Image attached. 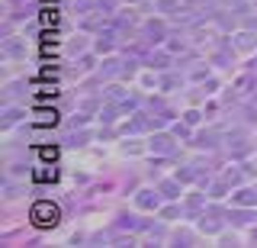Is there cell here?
Returning a JSON list of instances; mask_svg holds the SVG:
<instances>
[{
	"instance_id": "cell-18",
	"label": "cell",
	"mask_w": 257,
	"mask_h": 248,
	"mask_svg": "<svg viewBox=\"0 0 257 248\" xmlns=\"http://www.w3.org/2000/svg\"><path fill=\"white\" fill-rule=\"evenodd\" d=\"M84 49H87V36H74L68 42V55H80Z\"/></svg>"
},
{
	"instance_id": "cell-1",
	"label": "cell",
	"mask_w": 257,
	"mask_h": 248,
	"mask_svg": "<svg viewBox=\"0 0 257 248\" xmlns=\"http://www.w3.org/2000/svg\"><path fill=\"white\" fill-rule=\"evenodd\" d=\"M225 219H228V213H222L219 206H209L196 222H199V232H206V235H219L222 226H225Z\"/></svg>"
},
{
	"instance_id": "cell-26",
	"label": "cell",
	"mask_w": 257,
	"mask_h": 248,
	"mask_svg": "<svg viewBox=\"0 0 257 248\" xmlns=\"http://www.w3.org/2000/svg\"><path fill=\"white\" fill-rule=\"evenodd\" d=\"M4 190H7V194H4L7 200H13V197H20V187H16V184H10V181H7V187H4Z\"/></svg>"
},
{
	"instance_id": "cell-12",
	"label": "cell",
	"mask_w": 257,
	"mask_h": 248,
	"mask_svg": "<svg viewBox=\"0 0 257 248\" xmlns=\"http://www.w3.org/2000/svg\"><path fill=\"white\" fill-rule=\"evenodd\" d=\"M231 203L235 206H257V190H251V187H241L235 197H231Z\"/></svg>"
},
{
	"instance_id": "cell-19",
	"label": "cell",
	"mask_w": 257,
	"mask_h": 248,
	"mask_svg": "<svg viewBox=\"0 0 257 248\" xmlns=\"http://www.w3.org/2000/svg\"><path fill=\"white\" fill-rule=\"evenodd\" d=\"M20 116H23V110H16V107H7V113H4V129H10V126H13Z\"/></svg>"
},
{
	"instance_id": "cell-25",
	"label": "cell",
	"mask_w": 257,
	"mask_h": 248,
	"mask_svg": "<svg viewBox=\"0 0 257 248\" xmlns=\"http://www.w3.org/2000/svg\"><path fill=\"white\" fill-rule=\"evenodd\" d=\"M174 242H196L193 232H174Z\"/></svg>"
},
{
	"instance_id": "cell-23",
	"label": "cell",
	"mask_w": 257,
	"mask_h": 248,
	"mask_svg": "<svg viewBox=\"0 0 257 248\" xmlns=\"http://www.w3.org/2000/svg\"><path fill=\"white\" fill-rule=\"evenodd\" d=\"M183 119H187V126H199L203 113H199V110H187V113H183Z\"/></svg>"
},
{
	"instance_id": "cell-6",
	"label": "cell",
	"mask_w": 257,
	"mask_h": 248,
	"mask_svg": "<svg viewBox=\"0 0 257 248\" xmlns=\"http://www.w3.org/2000/svg\"><path fill=\"white\" fill-rule=\"evenodd\" d=\"M231 45H235L238 52H251V49H257V36H254V29H241Z\"/></svg>"
},
{
	"instance_id": "cell-27",
	"label": "cell",
	"mask_w": 257,
	"mask_h": 248,
	"mask_svg": "<svg viewBox=\"0 0 257 248\" xmlns=\"http://www.w3.org/2000/svg\"><path fill=\"white\" fill-rule=\"evenodd\" d=\"M174 135H183V139H193V132L187 129V126H174Z\"/></svg>"
},
{
	"instance_id": "cell-17",
	"label": "cell",
	"mask_w": 257,
	"mask_h": 248,
	"mask_svg": "<svg viewBox=\"0 0 257 248\" xmlns=\"http://www.w3.org/2000/svg\"><path fill=\"white\" fill-rule=\"evenodd\" d=\"M90 142V132H71V135H64V145H87Z\"/></svg>"
},
{
	"instance_id": "cell-5",
	"label": "cell",
	"mask_w": 257,
	"mask_h": 248,
	"mask_svg": "<svg viewBox=\"0 0 257 248\" xmlns=\"http://www.w3.org/2000/svg\"><path fill=\"white\" fill-rule=\"evenodd\" d=\"M158 190H161V197H164V200H180V194H183L180 178H167V181H161V184H158Z\"/></svg>"
},
{
	"instance_id": "cell-7",
	"label": "cell",
	"mask_w": 257,
	"mask_h": 248,
	"mask_svg": "<svg viewBox=\"0 0 257 248\" xmlns=\"http://www.w3.org/2000/svg\"><path fill=\"white\" fill-rule=\"evenodd\" d=\"M142 33H145V42L155 45V42H161V39H164V23H161V20H158V23H155V20H148Z\"/></svg>"
},
{
	"instance_id": "cell-29",
	"label": "cell",
	"mask_w": 257,
	"mask_h": 248,
	"mask_svg": "<svg viewBox=\"0 0 257 248\" xmlns=\"http://www.w3.org/2000/svg\"><path fill=\"white\" fill-rule=\"evenodd\" d=\"M190 7H203V4H209V0H187Z\"/></svg>"
},
{
	"instance_id": "cell-21",
	"label": "cell",
	"mask_w": 257,
	"mask_h": 248,
	"mask_svg": "<svg viewBox=\"0 0 257 248\" xmlns=\"http://www.w3.org/2000/svg\"><path fill=\"white\" fill-rule=\"evenodd\" d=\"M225 190H228V184H225V181H215V184H212V190H209V197H212V200H222V197H225Z\"/></svg>"
},
{
	"instance_id": "cell-30",
	"label": "cell",
	"mask_w": 257,
	"mask_h": 248,
	"mask_svg": "<svg viewBox=\"0 0 257 248\" xmlns=\"http://www.w3.org/2000/svg\"><path fill=\"white\" fill-rule=\"evenodd\" d=\"M251 242H257V226H254V229H251Z\"/></svg>"
},
{
	"instance_id": "cell-11",
	"label": "cell",
	"mask_w": 257,
	"mask_h": 248,
	"mask_svg": "<svg viewBox=\"0 0 257 248\" xmlns=\"http://www.w3.org/2000/svg\"><path fill=\"white\" fill-rule=\"evenodd\" d=\"M193 145H196V148H215V145H219V132H212V129H209V132H196V135H193Z\"/></svg>"
},
{
	"instance_id": "cell-13",
	"label": "cell",
	"mask_w": 257,
	"mask_h": 248,
	"mask_svg": "<svg viewBox=\"0 0 257 248\" xmlns=\"http://www.w3.org/2000/svg\"><path fill=\"white\" fill-rule=\"evenodd\" d=\"M112 45H116V33L109 29V33H100V36H96L93 49H96V52H112Z\"/></svg>"
},
{
	"instance_id": "cell-20",
	"label": "cell",
	"mask_w": 257,
	"mask_h": 248,
	"mask_svg": "<svg viewBox=\"0 0 257 248\" xmlns=\"http://www.w3.org/2000/svg\"><path fill=\"white\" fill-rule=\"evenodd\" d=\"M177 213H180V206H174V200H171V206H161V219L164 222H174Z\"/></svg>"
},
{
	"instance_id": "cell-31",
	"label": "cell",
	"mask_w": 257,
	"mask_h": 248,
	"mask_svg": "<svg viewBox=\"0 0 257 248\" xmlns=\"http://www.w3.org/2000/svg\"><path fill=\"white\" fill-rule=\"evenodd\" d=\"M128 4H142V0H128Z\"/></svg>"
},
{
	"instance_id": "cell-28",
	"label": "cell",
	"mask_w": 257,
	"mask_h": 248,
	"mask_svg": "<svg viewBox=\"0 0 257 248\" xmlns=\"http://www.w3.org/2000/svg\"><path fill=\"white\" fill-rule=\"evenodd\" d=\"M109 100H122V87L112 84V87H109Z\"/></svg>"
},
{
	"instance_id": "cell-10",
	"label": "cell",
	"mask_w": 257,
	"mask_h": 248,
	"mask_svg": "<svg viewBox=\"0 0 257 248\" xmlns=\"http://www.w3.org/2000/svg\"><path fill=\"white\" fill-rule=\"evenodd\" d=\"M203 213H206V194L190 197V200H187V216H190V219H199Z\"/></svg>"
},
{
	"instance_id": "cell-9",
	"label": "cell",
	"mask_w": 257,
	"mask_h": 248,
	"mask_svg": "<svg viewBox=\"0 0 257 248\" xmlns=\"http://www.w3.org/2000/svg\"><path fill=\"white\" fill-rule=\"evenodd\" d=\"M112 26H116L119 33H128V29H135V26H139V17H135L132 10H122L116 20H112Z\"/></svg>"
},
{
	"instance_id": "cell-22",
	"label": "cell",
	"mask_w": 257,
	"mask_h": 248,
	"mask_svg": "<svg viewBox=\"0 0 257 248\" xmlns=\"http://www.w3.org/2000/svg\"><path fill=\"white\" fill-rule=\"evenodd\" d=\"M222 181L228 184V187H231V184H241V171H238V168H228V171L222 174Z\"/></svg>"
},
{
	"instance_id": "cell-14",
	"label": "cell",
	"mask_w": 257,
	"mask_h": 248,
	"mask_svg": "<svg viewBox=\"0 0 257 248\" xmlns=\"http://www.w3.org/2000/svg\"><path fill=\"white\" fill-rule=\"evenodd\" d=\"M4 52L10 55V58H20V55H26V49H23V42H20L16 36H10V39L4 42Z\"/></svg>"
},
{
	"instance_id": "cell-15",
	"label": "cell",
	"mask_w": 257,
	"mask_h": 248,
	"mask_svg": "<svg viewBox=\"0 0 257 248\" xmlns=\"http://www.w3.org/2000/svg\"><path fill=\"white\" fill-rule=\"evenodd\" d=\"M167 65H171V52H151L148 55V68H167Z\"/></svg>"
},
{
	"instance_id": "cell-4",
	"label": "cell",
	"mask_w": 257,
	"mask_h": 248,
	"mask_svg": "<svg viewBox=\"0 0 257 248\" xmlns=\"http://www.w3.org/2000/svg\"><path fill=\"white\" fill-rule=\"evenodd\" d=\"M116 229L139 232V229H148V222H145V219H139L135 213H119V216H116Z\"/></svg>"
},
{
	"instance_id": "cell-24",
	"label": "cell",
	"mask_w": 257,
	"mask_h": 248,
	"mask_svg": "<svg viewBox=\"0 0 257 248\" xmlns=\"http://www.w3.org/2000/svg\"><path fill=\"white\" fill-rule=\"evenodd\" d=\"M122 151H125V155H139L142 145H139V142H122Z\"/></svg>"
},
{
	"instance_id": "cell-8",
	"label": "cell",
	"mask_w": 257,
	"mask_h": 248,
	"mask_svg": "<svg viewBox=\"0 0 257 248\" xmlns=\"http://www.w3.org/2000/svg\"><path fill=\"white\" fill-rule=\"evenodd\" d=\"M155 10L164 13V17H180V13H187L180 0H155Z\"/></svg>"
},
{
	"instance_id": "cell-16",
	"label": "cell",
	"mask_w": 257,
	"mask_h": 248,
	"mask_svg": "<svg viewBox=\"0 0 257 248\" xmlns=\"http://www.w3.org/2000/svg\"><path fill=\"white\" fill-rule=\"evenodd\" d=\"M251 216L254 213H247V210H228V222H235V226H247Z\"/></svg>"
},
{
	"instance_id": "cell-2",
	"label": "cell",
	"mask_w": 257,
	"mask_h": 248,
	"mask_svg": "<svg viewBox=\"0 0 257 248\" xmlns=\"http://www.w3.org/2000/svg\"><path fill=\"white\" fill-rule=\"evenodd\" d=\"M161 190H151V187H142L139 194H135V206H139V210H161Z\"/></svg>"
},
{
	"instance_id": "cell-3",
	"label": "cell",
	"mask_w": 257,
	"mask_h": 248,
	"mask_svg": "<svg viewBox=\"0 0 257 248\" xmlns=\"http://www.w3.org/2000/svg\"><path fill=\"white\" fill-rule=\"evenodd\" d=\"M151 151H161V155H174V135L171 132H158V135H151Z\"/></svg>"
}]
</instances>
